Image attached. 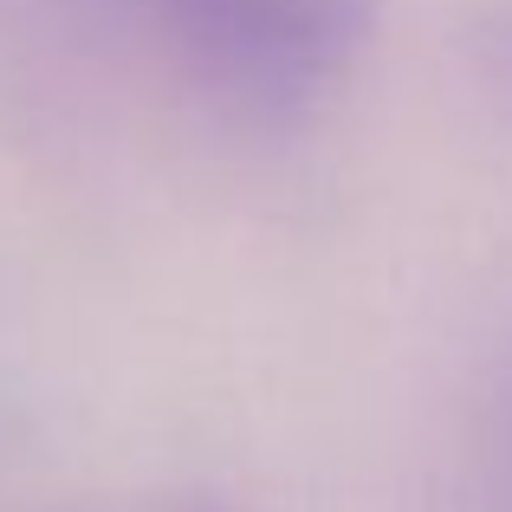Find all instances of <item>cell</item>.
I'll return each mask as SVG.
<instances>
[{
	"label": "cell",
	"instance_id": "obj_3",
	"mask_svg": "<svg viewBox=\"0 0 512 512\" xmlns=\"http://www.w3.org/2000/svg\"><path fill=\"white\" fill-rule=\"evenodd\" d=\"M506 480H512V396H506Z\"/></svg>",
	"mask_w": 512,
	"mask_h": 512
},
{
	"label": "cell",
	"instance_id": "obj_2",
	"mask_svg": "<svg viewBox=\"0 0 512 512\" xmlns=\"http://www.w3.org/2000/svg\"><path fill=\"white\" fill-rule=\"evenodd\" d=\"M98 512H227L214 500H143V506H98Z\"/></svg>",
	"mask_w": 512,
	"mask_h": 512
},
{
	"label": "cell",
	"instance_id": "obj_1",
	"mask_svg": "<svg viewBox=\"0 0 512 512\" xmlns=\"http://www.w3.org/2000/svg\"><path fill=\"white\" fill-rule=\"evenodd\" d=\"M208 85L253 111H305L370 46L376 0H130Z\"/></svg>",
	"mask_w": 512,
	"mask_h": 512
}]
</instances>
